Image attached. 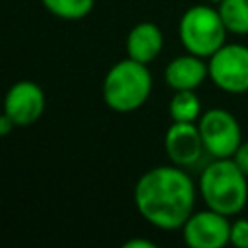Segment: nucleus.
Instances as JSON below:
<instances>
[{"label": "nucleus", "mask_w": 248, "mask_h": 248, "mask_svg": "<svg viewBox=\"0 0 248 248\" xmlns=\"http://www.w3.org/2000/svg\"><path fill=\"white\" fill-rule=\"evenodd\" d=\"M194 202V182L178 165L145 170L134 188L136 209L159 229H182L192 215Z\"/></svg>", "instance_id": "obj_1"}, {"label": "nucleus", "mask_w": 248, "mask_h": 248, "mask_svg": "<svg viewBox=\"0 0 248 248\" xmlns=\"http://www.w3.org/2000/svg\"><path fill=\"white\" fill-rule=\"evenodd\" d=\"M178 35L188 52L205 58L215 54L225 45L227 27L221 19L219 10L200 4L182 14Z\"/></svg>", "instance_id": "obj_4"}, {"label": "nucleus", "mask_w": 248, "mask_h": 248, "mask_svg": "<svg viewBox=\"0 0 248 248\" xmlns=\"http://www.w3.org/2000/svg\"><path fill=\"white\" fill-rule=\"evenodd\" d=\"M45 110V93L33 81H17L10 87L4 99V112L14 120L16 126H31L41 118Z\"/></svg>", "instance_id": "obj_8"}, {"label": "nucleus", "mask_w": 248, "mask_h": 248, "mask_svg": "<svg viewBox=\"0 0 248 248\" xmlns=\"http://www.w3.org/2000/svg\"><path fill=\"white\" fill-rule=\"evenodd\" d=\"M151 83L147 64L128 56L107 72L103 79V99L116 112H132L147 101Z\"/></svg>", "instance_id": "obj_3"}, {"label": "nucleus", "mask_w": 248, "mask_h": 248, "mask_svg": "<svg viewBox=\"0 0 248 248\" xmlns=\"http://www.w3.org/2000/svg\"><path fill=\"white\" fill-rule=\"evenodd\" d=\"M12 128H16V124H14V120L4 112V114L0 116V134H2V136H6Z\"/></svg>", "instance_id": "obj_18"}, {"label": "nucleus", "mask_w": 248, "mask_h": 248, "mask_svg": "<svg viewBox=\"0 0 248 248\" xmlns=\"http://www.w3.org/2000/svg\"><path fill=\"white\" fill-rule=\"evenodd\" d=\"M124 248H155V242L143 240V238H134V240L124 242Z\"/></svg>", "instance_id": "obj_17"}, {"label": "nucleus", "mask_w": 248, "mask_h": 248, "mask_svg": "<svg viewBox=\"0 0 248 248\" xmlns=\"http://www.w3.org/2000/svg\"><path fill=\"white\" fill-rule=\"evenodd\" d=\"M219 14L227 31L248 35V0H221Z\"/></svg>", "instance_id": "obj_13"}, {"label": "nucleus", "mask_w": 248, "mask_h": 248, "mask_svg": "<svg viewBox=\"0 0 248 248\" xmlns=\"http://www.w3.org/2000/svg\"><path fill=\"white\" fill-rule=\"evenodd\" d=\"M205 149L200 126L194 122H174L165 134V151L178 167H190L200 161Z\"/></svg>", "instance_id": "obj_9"}, {"label": "nucleus", "mask_w": 248, "mask_h": 248, "mask_svg": "<svg viewBox=\"0 0 248 248\" xmlns=\"http://www.w3.org/2000/svg\"><path fill=\"white\" fill-rule=\"evenodd\" d=\"M231 244L236 248H248V219H236L231 223Z\"/></svg>", "instance_id": "obj_15"}, {"label": "nucleus", "mask_w": 248, "mask_h": 248, "mask_svg": "<svg viewBox=\"0 0 248 248\" xmlns=\"http://www.w3.org/2000/svg\"><path fill=\"white\" fill-rule=\"evenodd\" d=\"M169 114L172 122H196L202 116V103L194 89L174 91L169 103Z\"/></svg>", "instance_id": "obj_12"}, {"label": "nucleus", "mask_w": 248, "mask_h": 248, "mask_svg": "<svg viewBox=\"0 0 248 248\" xmlns=\"http://www.w3.org/2000/svg\"><path fill=\"white\" fill-rule=\"evenodd\" d=\"M232 161L238 165V169L248 176V140L246 141H240L238 149L234 151L232 155Z\"/></svg>", "instance_id": "obj_16"}, {"label": "nucleus", "mask_w": 248, "mask_h": 248, "mask_svg": "<svg viewBox=\"0 0 248 248\" xmlns=\"http://www.w3.org/2000/svg\"><path fill=\"white\" fill-rule=\"evenodd\" d=\"M211 81L227 93L248 91V46L223 45L207 62Z\"/></svg>", "instance_id": "obj_6"}, {"label": "nucleus", "mask_w": 248, "mask_h": 248, "mask_svg": "<svg viewBox=\"0 0 248 248\" xmlns=\"http://www.w3.org/2000/svg\"><path fill=\"white\" fill-rule=\"evenodd\" d=\"M182 236L192 248H223L231 242V223L227 215L207 207L188 217L182 225Z\"/></svg>", "instance_id": "obj_7"}, {"label": "nucleus", "mask_w": 248, "mask_h": 248, "mask_svg": "<svg viewBox=\"0 0 248 248\" xmlns=\"http://www.w3.org/2000/svg\"><path fill=\"white\" fill-rule=\"evenodd\" d=\"M200 132L205 151L215 159L232 157L242 141L236 118L225 108H209L200 116Z\"/></svg>", "instance_id": "obj_5"}, {"label": "nucleus", "mask_w": 248, "mask_h": 248, "mask_svg": "<svg viewBox=\"0 0 248 248\" xmlns=\"http://www.w3.org/2000/svg\"><path fill=\"white\" fill-rule=\"evenodd\" d=\"M209 2H221V0H209Z\"/></svg>", "instance_id": "obj_19"}, {"label": "nucleus", "mask_w": 248, "mask_h": 248, "mask_svg": "<svg viewBox=\"0 0 248 248\" xmlns=\"http://www.w3.org/2000/svg\"><path fill=\"white\" fill-rule=\"evenodd\" d=\"M246 178L232 157L215 159L200 176V192L205 205L227 217L240 213L248 202Z\"/></svg>", "instance_id": "obj_2"}, {"label": "nucleus", "mask_w": 248, "mask_h": 248, "mask_svg": "<svg viewBox=\"0 0 248 248\" xmlns=\"http://www.w3.org/2000/svg\"><path fill=\"white\" fill-rule=\"evenodd\" d=\"M209 78V68L198 54H184L176 56L167 68H165V81L174 91L180 89H196L202 85V81Z\"/></svg>", "instance_id": "obj_10"}, {"label": "nucleus", "mask_w": 248, "mask_h": 248, "mask_svg": "<svg viewBox=\"0 0 248 248\" xmlns=\"http://www.w3.org/2000/svg\"><path fill=\"white\" fill-rule=\"evenodd\" d=\"M161 48H163V33L151 21H141L134 25L126 37L128 56L138 62L149 64L159 56Z\"/></svg>", "instance_id": "obj_11"}, {"label": "nucleus", "mask_w": 248, "mask_h": 248, "mask_svg": "<svg viewBox=\"0 0 248 248\" xmlns=\"http://www.w3.org/2000/svg\"><path fill=\"white\" fill-rule=\"evenodd\" d=\"M43 6L62 19H81L91 10L95 0H41Z\"/></svg>", "instance_id": "obj_14"}]
</instances>
